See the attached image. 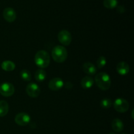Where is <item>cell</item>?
Wrapping results in <instances>:
<instances>
[{"label": "cell", "instance_id": "1", "mask_svg": "<svg viewBox=\"0 0 134 134\" xmlns=\"http://www.w3.org/2000/svg\"><path fill=\"white\" fill-rule=\"evenodd\" d=\"M95 82L98 87L102 90H107L111 85L109 75L105 72H101L96 75L95 77Z\"/></svg>", "mask_w": 134, "mask_h": 134}, {"label": "cell", "instance_id": "2", "mask_svg": "<svg viewBox=\"0 0 134 134\" xmlns=\"http://www.w3.org/2000/svg\"><path fill=\"white\" fill-rule=\"evenodd\" d=\"M35 63L39 68L43 69L49 65L51 58L48 52L45 51H39L35 54Z\"/></svg>", "mask_w": 134, "mask_h": 134}, {"label": "cell", "instance_id": "3", "mask_svg": "<svg viewBox=\"0 0 134 134\" xmlns=\"http://www.w3.org/2000/svg\"><path fill=\"white\" fill-rule=\"evenodd\" d=\"M52 57L56 62L63 63L68 57V51L64 47L58 45L52 49Z\"/></svg>", "mask_w": 134, "mask_h": 134}, {"label": "cell", "instance_id": "4", "mask_svg": "<svg viewBox=\"0 0 134 134\" xmlns=\"http://www.w3.org/2000/svg\"><path fill=\"white\" fill-rule=\"evenodd\" d=\"M115 109L119 113H125L129 109V103L123 98H117L113 103Z\"/></svg>", "mask_w": 134, "mask_h": 134}, {"label": "cell", "instance_id": "5", "mask_svg": "<svg viewBox=\"0 0 134 134\" xmlns=\"http://www.w3.org/2000/svg\"><path fill=\"white\" fill-rule=\"evenodd\" d=\"M14 93V87L10 82H3L0 85V94L4 97H10Z\"/></svg>", "mask_w": 134, "mask_h": 134}, {"label": "cell", "instance_id": "6", "mask_svg": "<svg viewBox=\"0 0 134 134\" xmlns=\"http://www.w3.org/2000/svg\"><path fill=\"white\" fill-rule=\"evenodd\" d=\"M58 39L60 43L64 46H68L71 44L72 37L70 33L67 30H62L59 32Z\"/></svg>", "mask_w": 134, "mask_h": 134}, {"label": "cell", "instance_id": "7", "mask_svg": "<svg viewBox=\"0 0 134 134\" xmlns=\"http://www.w3.org/2000/svg\"><path fill=\"white\" fill-rule=\"evenodd\" d=\"M26 93L31 98H37L40 95L41 90L39 86L34 82L28 84L26 88Z\"/></svg>", "mask_w": 134, "mask_h": 134}, {"label": "cell", "instance_id": "8", "mask_svg": "<svg viewBox=\"0 0 134 134\" xmlns=\"http://www.w3.org/2000/svg\"><path fill=\"white\" fill-rule=\"evenodd\" d=\"M31 118L28 114L26 113H18L15 116V122L18 125L21 126H24L27 125L30 123Z\"/></svg>", "mask_w": 134, "mask_h": 134}, {"label": "cell", "instance_id": "9", "mask_svg": "<svg viewBox=\"0 0 134 134\" xmlns=\"http://www.w3.org/2000/svg\"><path fill=\"white\" fill-rule=\"evenodd\" d=\"M3 16L7 22H13L16 18V13L13 8L7 7L4 9L3 12Z\"/></svg>", "mask_w": 134, "mask_h": 134}, {"label": "cell", "instance_id": "10", "mask_svg": "<svg viewBox=\"0 0 134 134\" xmlns=\"http://www.w3.org/2000/svg\"><path fill=\"white\" fill-rule=\"evenodd\" d=\"M64 81H62V79L59 77L53 78L48 83V88L54 91H57V90H60L64 86Z\"/></svg>", "mask_w": 134, "mask_h": 134}, {"label": "cell", "instance_id": "11", "mask_svg": "<svg viewBox=\"0 0 134 134\" xmlns=\"http://www.w3.org/2000/svg\"><path fill=\"white\" fill-rule=\"evenodd\" d=\"M116 71L121 75H125L130 71V66L126 62H120L116 66Z\"/></svg>", "mask_w": 134, "mask_h": 134}, {"label": "cell", "instance_id": "12", "mask_svg": "<svg viewBox=\"0 0 134 134\" xmlns=\"http://www.w3.org/2000/svg\"><path fill=\"white\" fill-rule=\"evenodd\" d=\"M82 69L85 73L90 75H94L97 71L95 65L90 62H85L82 66Z\"/></svg>", "mask_w": 134, "mask_h": 134}, {"label": "cell", "instance_id": "13", "mask_svg": "<svg viewBox=\"0 0 134 134\" xmlns=\"http://www.w3.org/2000/svg\"><path fill=\"white\" fill-rule=\"evenodd\" d=\"M81 84L84 89H89L94 85V79L91 77L86 76L81 80Z\"/></svg>", "mask_w": 134, "mask_h": 134}, {"label": "cell", "instance_id": "14", "mask_svg": "<svg viewBox=\"0 0 134 134\" xmlns=\"http://www.w3.org/2000/svg\"><path fill=\"white\" fill-rule=\"evenodd\" d=\"M112 128L116 132H120L124 129V124L119 119H115L112 122Z\"/></svg>", "mask_w": 134, "mask_h": 134}, {"label": "cell", "instance_id": "15", "mask_svg": "<svg viewBox=\"0 0 134 134\" xmlns=\"http://www.w3.org/2000/svg\"><path fill=\"white\" fill-rule=\"evenodd\" d=\"M9 105L6 101H0V117H3L7 115L9 112Z\"/></svg>", "mask_w": 134, "mask_h": 134}, {"label": "cell", "instance_id": "16", "mask_svg": "<svg viewBox=\"0 0 134 134\" xmlns=\"http://www.w3.org/2000/svg\"><path fill=\"white\" fill-rule=\"evenodd\" d=\"M1 68L6 71H12L15 69V64L13 62L6 60L1 64Z\"/></svg>", "mask_w": 134, "mask_h": 134}, {"label": "cell", "instance_id": "17", "mask_svg": "<svg viewBox=\"0 0 134 134\" xmlns=\"http://www.w3.org/2000/svg\"><path fill=\"white\" fill-rule=\"evenodd\" d=\"M47 77L46 72L43 69H39L36 71L35 73V78L37 82H43Z\"/></svg>", "mask_w": 134, "mask_h": 134}, {"label": "cell", "instance_id": "18", "mask_svg": "<svg viewBox=\"0 0 134 134\" xmlns=\"http://www.w3.org/2000/svg\"><path fill=\"white\" fill-rule=\"evenodd\" d=\"M103 5L105 8L109 9H113L116 7L118 5L117 0H104Z\"/></svg>", "mask_w": 134, "mask_h": 134}, {"label": "cell", "instance_id": "19", "mask_svg": "<svg viewBox=\"0 0 134 134\" xmlns=\"http://www.w3.org/2000/svg\"><path fill=\"white\" fill-rule=\"evenodd\" d=\"M112 101L110 99H109V98H104V99H102V100L101 101L100 103L101 107H102V108L105 109H109L110 107L112 106Z\"/></svg>", "mask_w": 134, "mask_h": 134}, {"label": "cell", "instance_id": "20", "mask_svg": "<svg viewBox=\"0 0 134 134\" xmlns=\"http://www.w3.org/2000/svg\"><path fill=\"white\" fill-rule=\"evenodd\" d=\"M20 77L25 81H30L31 79V73L26 69H24L20 72Z\"/></svg>", "mask_w": 134, "mask_h": 134}, {"label": "cell", "instance_id": "21", "mask_svg": "<svg viewBox=\"0 0 134 134\" xmlns=\"http://www.w3.org/2000/svg\"><path fill=\"white\" fill-rule=\"evenodd\" d=\"M106 64V58L105 56H100L97 60V67L99 69H102V68Z\"/></svg>", "mask_w": 134, "mask_h": 134}, {"label": "cell", "instance_id": "22", "mask_svg": "<svg viewBox=\"0 0 134 134\" xmlns=\"http://www.w3.org/2000/svg\"><path fill=\"white\" fill-rule=\"evenodd\" d=\"M117 11L120 13H124V12H125V9H124V7L121 6V5L117 7Z\"/></svg>", "mask_w": 134, "mask_h": 134}, {"label": "cell", "instance_id": "23", "mask_svg": "<svg viewBox=\"0 0 134 134\" xmlns=\"http://www.w3.org/2000/svg\"><path fill=\"white\" fill-rule=\"evenodd\" d=\"M65 86H66L67 88L71 89V88H73V85H72V84L71 83V82H68L66 83V85H65Z\"/></svg>", "mask_w": 134, "mask_h": 134}, {"label": "cell", "instance_id": "24", "mask_svg": "<svg viewBox=\"0 0 134 134\" xmlns=\"http://www.w3.org/2000/svg\"><path fill=\"white\" fill-rule=\"evenodd\" d=\"M109 134H116V133H109Z\"/></svg>", "mask_w": 134, "mask_h": 134}, {"label": "cell", "instance_id": "25", "mask_svg": "<svg viewBox=\"0 0 134 134\" xmlns=\"http://www.w3.org/2000/svg\"><path fill=\"white\" fill-rule=\"evenodd\" d=\"M122 134H126V133H122Z\"/></svg>", "mask_w": 134, "mask_h": 134}]
</instances>
